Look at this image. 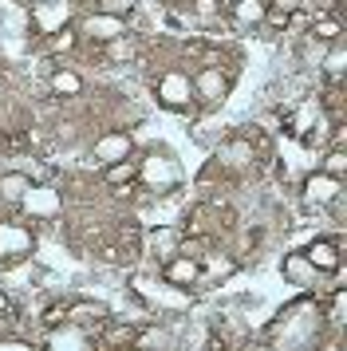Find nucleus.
I'll return each instance as SVG.
<instances>
[{
	"mask_svg": "<svg viewBox=\"0 0 347 351\" xmlns=\"http://www.w3.org/2000/svg\"><path fill=\"white\" fill-rule=\"evenodd\" d=\"M324 332V304L312 300V296H300L284 308L280 316L272 319V328H268V343L272 348H312L315 339Z\"/></svg>",
	"mask_w": 347,
	"mask_h": 351,
	"instance_id": "nucleus-1",
	"label": "nucleus"
},
{
	"mask_svg": "<svg viewBox=\"0 0 347 351\" xmlns=\"http://www.w3.org/2000/svg\"><path fill=\"white\" fill-rule=\"evenodd\" d=\"M139 182L150 193H170L182 186V162L174 158L166 146H150L139 162Z\"/></svg>",
	"mask_w": 347,
	"mask_h": 351,
	"instance_id": "nucleus-2",
	"label": "nucleus"
},
{
	"mask_svg": "<svg viewBox=\"0 0 347 351\" xmlns=\"http://www.w3.org/2000/svg\"><path fill=\"white\" fill-rule=\"evenodd\" d=\"M32 249H36V233H32L28 225L0 217V269L20 265V261H24Z\"/></svg>",
	"mask_w": 347,
	"mask_h": 351,
	"instance_id": "nucleus-3",
	"label": "nucleus"
},
{
	"mask_svg": "<svg viewBox=\"0 0 347 351\" xmlns=\"http://www.w3.org/2000/svg\"><path fill=\"white\" fill-rule=\"evenodd\" d=\"M158 103L170 107V111H186L189 103H193V80H189L186 71L170 67V71L158 80Z\"/></svg>",
	"mask_w": 347,
	"mask_h": 351,
	"instance_id": "nucleus-4",
	"label": "nucleus"
},
{
	"mask_svg": "<svg viewBox=\"0 0 347 351\" xmlns=\"http://www.w3.org/2000/svg\"><path fill=\"white\" fill-rule=\"evenodd\" d=\"M20 209H24L28 217L51 221V217H60V213H63V193H60V190H51V186H36V182H32V190L24 193Z\"/></svg>",
	"mask_w": 347,
	"mask_h": 351,
	"instance_id": "nucleus-5",
	"label": "nucleus"
},
{
	"mask_svg": "<svg viewBox=\"0 0 347 351\" xmlns=\"http://www.w3.org/2000/svg\"><path fill=\"white\" fill-rule=\"evenodd\" d=\"M229 95V75L217 71V67H202L198 75H193V103H202V107H217L225 103Z\"/></svg>",
	"mask_w": 347,
	"mask_h": 351,
	"instance_id": "nucleus-6",
	"label": "nucleus"
},
{
	"mask_svg": "<svg viewBox=\"0 0 347 351\" xmlns=\"http://www.w3.org/2000/svg\"><path fill=\"white\" fill-rule=\"evenodd\" d=\"M44 343L51 351H83V348H91V332L83 324H75V319H60V324H51Z\"/></svg>",
	"mask_w": 347,
	"mask_h": 351,
	"instance_id": "nucleus-7",
	"label": "nucleus"
},
{
	"mask_svg": "<svg viewBox=\"0 0 347 351\" xmlns=\"http://www.w3.org/2000/svg\"><path fill=\"white\" fill-rule=\"evenodd\" d=\"M280 272H284V280H288V285L308 288V292H315V288L324 285V276H328V272L315 269L304 253H288V256H284V265H280Z\"/></svg>",
	"mask_w": 347,
	"mask_h": 351,
	"instance_id": "nucleus-8",
	"label": "nucleus"
},
{
	"mask_svg": "<svg viewBox=\"0 0 347 351\" xmlns=\"http://www.w3.org/2000/svg\"><path fill=\"white\" fill-rule=\"evenodd\" d=\"M339 193H344V182L331 178V174H324V170H315V174L304 178V202L315 206V209H328Z\"/></svg>",
	"mask_w": 347,
	"mask_h": 351,
	"instance_id": "nucleus-9",
	"label": "nucleus"
},
{
	"mask_svg": "<svg viewBox=\"0 0 347 351\" xmlns=\"http://www.w3.org/2000/svg\"><path fill=\"white\" fill-rule=\"evenodd\" d=\"M252 162H256V154H252L249 138H225V143H221L217 166L225 174H245V170H252Z\"/></svg>",
	"mask_w": 347,
	"mask_h": 351,
	"instance_id": "nucleus-10",
	"label": "nucleus"
},
{
	"mask_svg": "<svg viewBox=\"0 0 347 351\" xmlns=\"http://www.w3.org/2000/svg\"><path fill=\"white\" fill-rule=\"evenodd\" d=\"M79 36H87L95 44H110V40L126 36V20L107 16V12H91V16H83V24H79Z\"/></svg>",
	"mask_w": 347,
	"mask_h": 351,
	"instance_id": "nucleus-11",
	"label": "nucleus"
},
{
	"mask_svg": "<svg viewBox=\"0 0 347 351\" xmlns=\"http://www.w3.org/2000/svg\"><path fill=\"white\" fill-rule=\"evenodd\" d=\"M134 296L146 300L150 308H189V292H166V288H158L154 280H146V276H134Z\"/></svg>",
	"mask_w": 347,
	"mask_h": 351,
	"instance_id": "nucleus-12",
	"label": "nucleus"
},
{
	"mask_svg": "<svg viewBox=\"0 0 347 351\" xmlns=\"http://www.w3.org/2000/svg\"><path fill=\"white\" fill-rule=\"evenodd\" d=\"M162 276H166V285H178V288H193L202 280V261H193L186 253H174L166 265H162Z\"/></svg>",
	"mask_w": 347,
	"mask_h": 351,
	"instance_id": "nucleus-13",
	"label": "nucleus"
},
{
	"mask_svg": "<svg viewBox=\"0 0 347 351\" xmlns=\"http://www.w3.org/2000/svg\"><path fill=\"white\" fill-rule=\"evenodd\" d=\"M130 150H134V138L130 134H123V130H110V134H103L99 143H95V162L99 166H110V162H123L130 158Z\"/></svg>",
	"mask_w": 347,
	"mask_h": 351,
	"instance_id": "nucleus-14",
	"label": "nucleus"
},
{
	"mask_svg": "<svg viewBox=\"0 0 347 351\" xmlns=\"http://www.w3.org/2000/svg\"><path fill=\"white\" fill-rule=\"evenodd\" d=\"M304 256L312 261L320 272H339V241H331V237H315L308 249H304Z\"/></svg>",
	"mask_w": 347,
	"mask_h": 351,
	"instance_id": "nucleus-15",
	"label": "nucleus"
},
{
	"mask_svg": "<svg viewBox=\"0 0 347 351\" xmlns=\"http://www.w3.org/2000/svg\"><path fill=\"white\" fill-rule=\"evenodd\" d=\"M32 20H36V28H40L44 36L60 32V28H67V4H60V0H44V4L32 8Z\"/></svg>",
	"mask_w": 347,
	"mask_h": 351,
	"instance_id": "nucleus-16",
	"label": "nucleus"
},
{
	"mask_svg": "<svg viewBox=\"0 0 347 351\" xmlns=\"http://www.w3.org/2000/svg\"><path fill=\"white\" fill-rule=\"evenodd\" d=\"M178 245H182V233H178V229H170V225H158L154 233L146 237V249H150V256H158L162 265H166L174 253H178Z\"/></svg>",
	"mask_w": 347,
	"mask_h": 351,
	"instance_id": "nucleus-17",
	"label": "nucleus"
},
{
	"mask_svg": "<svg viewBox=\"0 0 347 351\" xmlns=\"http://www.w3.org/2000/svg\"><path fill=\"white\" fill-rule=\"evenodd\" d=\"M28 190H32V178L28 174H20V170L0 174V202H4V206H20Z\"/></svg>",
	"mask_w": 347,
	"mask_h": 351,
	"instance_id": "nucleus-18",
	"label": "nucleus"
},
{
	"mask_svg": "<svg viewBox=\"0 0 347 351\" xmlns=\"http://www.w3.org/2000/svg\"><path fill=\"white\" fill-rule=\"evenodd\" d=\"M320 67H324V75H328L331 83H339V80H344V71H347V48H344V44H335V40H331V48L324 51V60H320Z\"/></svg>",
	"mask_w": 347,
	"mask_h": 351,
	"instance_id": "nucleus-19",
	"label": "nucleus"
},
{
	"mask_svg": "<svg viewBox=\"0 0 347 351\" xmlns=\"http://www.w3.org/2000/svg\"><path fill=\"white\" fill-rule=\"evenodd\" d=\"M67 319H75V324H99V319H107V304H95V300H79V304H67Z\"/></svg>",
	"mask_w": 347,
	"mask_h": 351,
	"instance_id": "nucleus-20",
	"label": "nucleus"
},
{
	"mask_svg": "<svg viewBox=\"0 0 347 351\" xmlns=\"http://www.w3.org/2000/svg\"><path fill=\"white\" fill-rule=\"evenodd\" d=\"M265 0H233V16L241 20V24H261L265 20Z\"/></svg>",
	"mask_w": 347,
	"mask_h": 351,
	"instance_id": "nucleus-21",
	"label": "nucleus"
},
{
	"mask_svg": "<svg viewBox=\"0 0 347 351\" xmlns=\"http://www.w3.org/2000/svg\"><path fill=\"white\" fill-rule=\"evenodd\" d=\"M103 170H107V182L110 186H130V182H134V178H139V162H130V158H123V162H110V166H103Z\"/></svg>",
	"mask_w": 347,
	"mask_h": 351,
	"instance_id": "nucleus-22",
	"label": "nucleus"
},
{
	"mask_svg": "<svg viewBox=\"0 0 347 351\" xmlns=\"http://www.w3.org/2000/svg\"><path fill=\"white\" fill-rule=\"evenodd\" d=\"M51 91H56V95H79V91H83V80H79L71 67H60V71L51 75Z\"/></svg>",
	"mask_w": 347,
	"mask_h": 351,
	"instance_id": "nucleus-23",
	"label": "nucleus"
},
{
	"mask_svg": "<svg viewBox=\"0 0 347 351\" xmlns=\"http://www.w3.org/2000/svg\"><path fill=\"white\" fill-rule=\"evenodd\" d=\"M312 40H339V20L335 16L312 20Z\"/></svg>",
	"mask_w": 347,
	"mask_h": 351,
	"instance_id": "nucleus-24",
	"label": "nucleus"
},
{
	"mask_svg": "<svg viewBox=\"0 0 347 351\" xmlns=\"http://www.w3.org/2000/svg\"><path fill=\"white\" fill-rule=\"evenodd\" d=\"M95 12H107V16H130L134 12V0H95Z\"/></svg>",
	"mask_w": 347,
	"mask_h": 351,
	"instance_id": "nucleus-25",
	"label": "nucleus"
},
{
	"mask_svg": "<svg viewBox=\"0 0 347 351\" xmlns=\"http://www.w3.org/2000/svg\"><path fill=\"white\" fill-rule=\"evenodd\" d=\"M320 170H324V174H331V178H344V174H347V154L335 146L328 158H324V166H320Z\"/></svg>",
	"mask_w": 347,
	"mask_h": 351,
	"instance_id": "nucleus-26",
	"label": "nucleus"
},
{
	"mask_svg": "<svg viewBox=\"0 0 347 351\" xmlns=\"http://www.w3.org/2000/svg\"><path fill=\"white\" fill-rule=\"evenodd\" d=\"M51 51H71L75 48V32L71 28H60V32H51V44H47Z\"/></svg>",
	"mask_w": 347,
	"mask_h": 351,
	"instance_id": "nucleus-27",
	"label": "nucleus"
},
{
	"mask_svg": "<svg viewBox=\"0 0 347 351\" xmlns=\"http://www.w3.org/2000/svg\"><path fill=\"white\" fill-rule=\"evenodd\" d=\"M99 343H134V332H130V328H119V324H115V328H110V332L103 335V339H99Z\"/></svg>",
	"mask_w": 347,
	"mask_h": 351,
	"instance_id": "nucleus-28",
	"label": "nucleus"
},
{
	"mask_svg": "<svg viewBox=\"0 0 347 351\" xmlns=\"http://www.w3.org/2000/svg\"><path fill=\"white\" fill-rule=\"evenodd\" d=\"M268 8H276V12H284V16H296V12H300V0H272Z\"/></svg>",
	"mask_w": 347,
	"mask_h": 351,
	"instance_id": "nucleus-29",
	"label": "nucleus"
},
{
	"mask_svg": "<svg viewBox=\"0 0 347 351\" xmlns=\"http://www.w3.org/2000/svg\"><path fill=\"white\" fill-rule=\"evenodd\" d=\"M193 8H198V16H217V0H198V4H193Z\"/></svg>",
	"mask_w": 347,
	"mask_h": 351,
	"instance_id": "nucleus-30",
	"label": "nucleus"
},
{
	"mask_svg": "<svg viewBox=\"0 0 347 351\" xmlns=\"http://www.w3.org/2000/svg\"><path fill=\"white\" fill-rule=\"evenodd\" d=\"M0 348H16V351H32L28 339H0Z\"/></svg>",
	"mask_w": 347,
	"mask_h": 351,
	"instance_id": "nucleus-31",
	"label": "nucleus"
},
{
	"mask_svg": "<svg viewBox=\"0 0 347 351\" xmlns=\"http://www.w3.org/2000/svg\"><path fill=\"white\" fill-rule=\"evenodd\" d=\"M4 312H8V296H4V292H0V316H4Z\"/></svg>",
	"mask_w": 347,
	"mask_h": 351,
	"instance_id": "nucleus-32",
	"label": "nucleus"
}]
</instances>
